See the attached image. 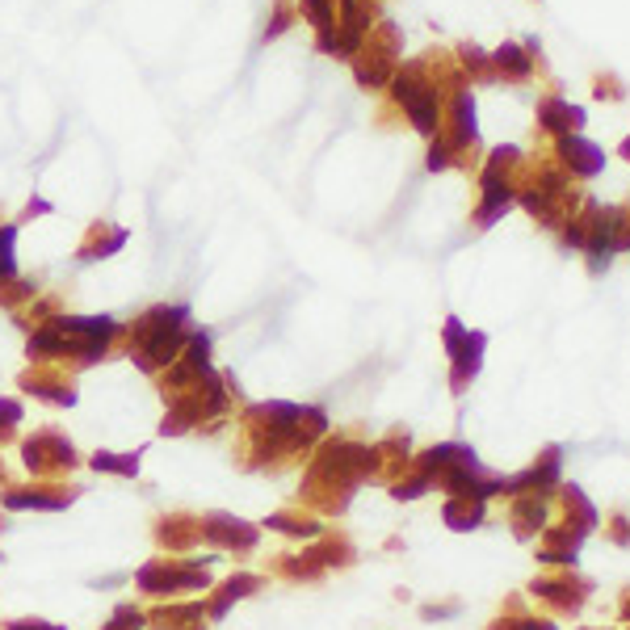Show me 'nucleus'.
Returning a JSON list of instances; mask_svg holds the SVG:
<instances>
[{
	"label": "nucleus",
	"mask_w": 630,
	"mask_h": 630,
	"mask_svg": "<svg viewBox=\"0 0 630 630\" xmlns=\"http://www.w3.org/2000/svg\"><path fill=\"white\" fill-rule=\"evenodd\" d=\"M563 147H568V156H576V164H580L584 172H593V168L601 164V156H597V151H593V143H584V139H568Z\"/></svg>",
	"instance_id": "f257e3e1"
},
{
	"label": "nucleus",
	"mask_w": 630,
	"mask_h": 630,
	"mask_svg": "<svg viewBox=\"0 0 630 630\" xmlns=\"http://www.w3.org/2000/svg\"><path fill=\"white\" fill-rule=\"evenodd\" d=\"M622 151H626V160H630V139H626V147H622Z\"/></svg>",
	"instance_id": "7ed1b4c3"
},
{
	"label": "nucleus",
	"mask_w": 630,
	"mask_h": 630,
	"mask_svg": "<svg viewBox=\"0 0 630 630\" xmlns=\"http://www.w3.org/2000/svg\"><path fill=\"white\" fill-rule=\"evenodd\" d=\"M0 420H17V404H0Z\"/></svg>",
	"instance_id": "f03ea898"
}]
</instances>
